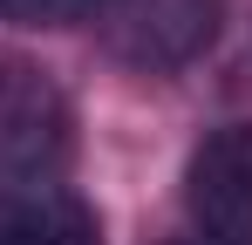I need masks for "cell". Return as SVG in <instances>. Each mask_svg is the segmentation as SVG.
<instances>
[{"mask_svg":"<svg viewBox=\"0 0 252 245\" xmlns=\"http://www.w3.org/2000/svg\"><path fill=\"white\" fill-rule=\"evenodd\" d=\"M0 245H95V218L62 184H0Z\"/></svg>","mask_w":252,"mask_h":245,"instance_id":"cell-3","label":"cell"},{"mask_svg":"<svg viewBox=\"0 0 252 245\" xmlns=\"http://www.w3.org/2000/svg\"><path fill=\"white\" fill-rule=\"evenodd\" d=\"M109 55L136 68H177L218 34V0H95Z\"/></svg>","mask_w":252,"mask_h":245,"instance_id":"cell-1","label":"cell"},{"mask_svg":"<svg viewBox=\"0 0 252 245\" xmlns=\"http://www.w3.org/2000/svg\"><path fill=\"white\" fill-rule=\"evenodd\" d=\"M191 211L218 245H252V122L218 129L191 157Z\"/></svg>","mask_w":252,"mask_h":245,"instance_id":"cell-2","label":"cell"},{"mask_svg":"<svg viewBox=\"0 0 252 245\" xmlns=\"http://www.w3.org/2000/svg\"><path fill=\"white\" fill-rule=\"evenodd\" d=\"M0 150L21 163H41L62 150V102L48 89H21L14 109H0Z\"/></svg>","mask_w":252,"mask_h":245,"instance_id":"cell-4","label":"cell"},{"mask_svg":"<svg viewBox=\"0 0 252 245\" xmlns=\"http://www.w3.org/2000/svg\"><path fill=\"white\" fill-rule=\"evenodd\" d=\"M89 7L95 0H0V14L21 28H62V21H82Z\"/></svg>","mask_w":252,"mask_h":245,"instance_id":"cell-5","label":"cell"}]
</instances>
